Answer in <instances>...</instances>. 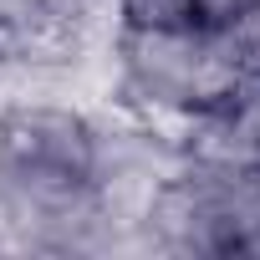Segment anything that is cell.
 Instances as JSON below:
<instances>
[{
    "label": "cell",
    "instance_id": "7a4b0ae2",
    "mask_svg": "<svg viewBox=\"0 0 260 260\" xmlns=\"http://www.w3.org/2000/svg\"><path fill=\"white\" fill-rule=\"evenodd\" d=\"M219 46V56L245 77H260V0H245L240 11H230L219 26H204Z\"/></svg>",
    "mask_w": 260,
    "mask_h": 260
},
{
    "label": "cell",
    "instance_id": "3957f363",
    "mask_svg": "<svg viewBox=\"0 0 260 260\" xmlns=\"http://www.w3.org/2000/svg\"><path fill=\"white\" fill-rule=\"evenodd\" d=\"M117 26L138 31H169V26H194V0H112Z\"/></svg>",
    "mask_w": 260,
    "mask_h": 260
},
{
    "label": "cell",
    "instance_id": "277c9868",
    "mask_svg": "<svg viewBox=\"0 0 260 260\" xmlns=\"http://www.w3.org/2000/svg\"><path fill=\"white\" fill-rule=\"evenodd\" d=\"M230 112L240 117V127H245V133L255 138V148H260V77H245V82L235 87Z\"/></svg>",
    "mask_w": 260,
    "mask_h": 260
},
{
    "label": "cell",
    "instance_id": "6da1fadb",
    "mask_svg": "<svg viewBox=\"0 0 260 260\" xmlns=\"http://www.w3.org/2000/svg\"><path fill=\"white\" fill-rule=\"evenodd\" d=\"M0 164L16 169H72L92 179V127L82 102L11 97L0 102Z\"/></svg>",
    "mask_w": 260,
    "mask_h": 260
}]
</instances>
